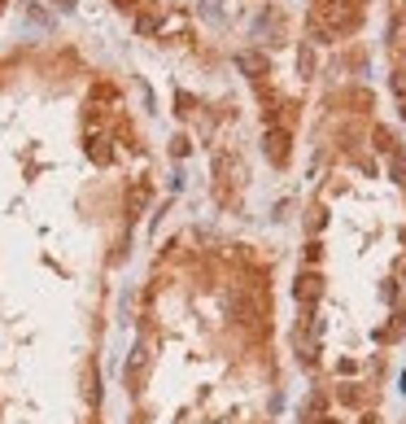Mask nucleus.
<instances>
[{
	"instance_id": "nucleus-5",
	"label": "nucleus",
	"mask_w": 406,
	"mask_h": 424,
	"mask_svg": "<svg viewBox=\"0 0 406 424\" xmlns=\"http://www.w3.org/2000/svg\"><path fill=\"white\" fill-rule=\"evenodd\" d=\"M136 5V0H118V9H132Z\"/></svg>"
},
{
	"instance_id": "nucleus-4",
	"label": "nucleus",
	"mask_w": 406,
	"mask_h": 424,
	"mask_svg": "<svg viewBox=\"0 0 406 424\" xmlns=\"http://www.w3.org/2000/svg\"><path fill=\"white\" fill-rule=\"evenodd\" d=\"M376 149L380 154H393V132L389 127H376Z\"/></svg>"
},
{
	"instance_id": "nucleus-3",
	"label": "nucleus",
	"mask_w": 406,
	"mask_h": 424,
	"mask_svg": "<svg viewBox=\"0 0 406 424\" xmlns=\"http://www.w3.org/2000/svg\"><path fill=\"white\" fill-rule=\"evenodd\" d=\"M236 66L249 74V79H262V74H267V57H262V53H240Z\"/></svg>"
},
{
	"instance_id": "nucleus-2",
	"label": "nucleus",
	"mask_w": 406,
	"mask_h": 424,
	"mask_svg": "<svg viewBox=\"0 0 406 424\" xmlns=\"http://www.w3.org/2000/svg\"><path fill=\"white\" fill-rule=\"evenodd\" d=\"M262 149H267V158H271L275 166H284V162H289V132H284V127H267Z\"/></svg>"
},
{
	"instance_id": "nucleus-1",
	"label": "nucleus",
	"mask_w": 406,
	"mask_h": 424,
	"mask_svg": "<svg viewBox=\"0 0 406 424\" xmlns=\"http://www.w3.org/2000/svg\"><path fill=\"white\" fill-rule=\"evenodd\" d=\"M293 293H297V306H306V311H311L319 297H323V276H319V271H301Z\"/></svg>"
}]
</instances>
